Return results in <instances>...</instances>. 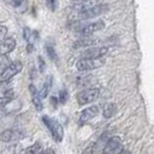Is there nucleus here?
<instances>
[{
    "label": "nucleus",
    "mask_w": 154,
    "mask_h": 154,
    "mask_svg": "<svg viewBox=\"0 0 154 154\" xmlns=\"http://www.w3.org/2000/svg\"><path fill=\"white\" fill-rule=\"evenodd\" d=\"M40 152H42V145L39 143H36L32 146L26 148V151H23L21 154H39Z\"/></svg>",
    "instance_id": "15"
},
{
    "label": "nucleus",
    "mask_w": 154,
    "mask_h": 154,
    "mask_svg": "<svg viewBox=\"0 0 154 154\" xmlns=\"http://www.w3.org/2000/svg\"><path fill=\"white\" fill-rule=\"evenodd\" d=\"M105 26H106V23L101 20H99V21L92 22L89 24H84L81 28L76 29V31L78 33H81L83 37H86V36H92L93 33H96L98 31H101L103 29H105Z\"/></svg>",
    "instance_id": "6"
},
{
    "label": "nucleus",
    "mask_w": 154,
    "mask_h": 154,
    "mask_svg": "<svg viewBox=\"0 0 154 154\" xmlns=\"http://www.w3.org/2000/svg\"><path fill=\"white\" fill-rule=\"evenodd\" d=\"M94 149H96V145L93 143H91L89 146H86V147L84 148L82 154H94Z\"/></svg>",
    "instance_id": "21"
},
{
    "label": "nucleus",
    "mask_w": 154,
    "mask_h": 154,
    "mask_svg": "<svg viewBox=\"0 0 154 154\" xmlns=\"http://www.w3.org/2000/svg\"><path fill=\"white\" fill-rule=\"evenodd\" d=\"M20 153H22L21 152V146L17 145V144H15V145H11L9 147L4 149L1 154H20Z\"/></svg>",
    "instance_id": "18"
},
{
    "label": "nucleus",
    "mask_w": 154,
    "mask_h": 154,
    "mask_svg": "<svg viewBox=\"0 0 154 154\" xmlns=\"http://www.w3.org/2000/svg\"><path fill=\"white\" fill-rule=\"evenodd\" d=\"M93 82V76L91 75H86V76H79L77 78V84L79 86H86V85H90Z\"/></svg>",
    "instance_id": "16"
},
{
    "label": "nucleus",
    "mask_w": 154,
    "mask_h": 154,
    "mask_svg": "<svg viewBox=\"0 0 154 154\" xmlns=\"http://www.w3.org/2000/svg\"><path fill=\"white\" fill-rule=\"evenodd\" d=\"M117 154H131V153H130V151H127V149H122L121 152H119Z\"/></svg>",
    "instance_id": "28"
},
{
    "label": "nucleus",
    "mask_w": 154,
    "mask_h": 154,
    "mask_svg": "<svg viewBox=\"0 0 154 154\" xmlns=\"http://www.w3.org/2000/svg\"><path fill=\"white\" fill-rule=\"evenodd\" d=\"M38 62H39V68H40V71H44L45 69V62H44V60L42 57H39L38 58Z\"/></svg>",
    "instance_id": "25"
},
{
    "label": "nucleus",
    "mask_w": 154,
    "mask_h": 154,
    "mask_svg": "<svg viewBox=\"0 0 154 154\" xmlns=\"http://www.w3.org/2000/svg\"><path fill=\"white\" fill-rule=\"evenodd\" d=\"M46 2H47V6L50 7L51 11L55 9V0H46Z\"/></svg>",
    "instance_id": "24"
},
{
    "label": "nucleus",
    "mask_w": 154,
    "mask_h": 154,
    "mask_svg": "<svg viewBox=\"0 0 154 154\" xmlns=\"http://www.w3.org/2000/svg\"><path fill=\"white\" fill-rule=\"evenodd\" d=\"M43 122L45 123L47 129L51 131L52 137H53L54 140L58 141V143L62 140V138H63V128L58 121L53 120L48 116H43Z\"/></svg>",
    "instance_id": "4"
},
{
    "label": "nucleus",
    "mask_w": 154,
    "mask_h": 154,
    "mask_svg": "<svg viewBox=\"0 0 154 154\" xmlns=\"http://www.w3.org/2000/svg\"><path fill=\"white\" fill-rule=\"evenodd\" d=\"M122 149V139L117 136H114V137L109 138L108 141L106 143L101 154H117Z\"/></svg>",
    "instance_id": "8"
},
{
    "label": "nucleus",
    "mask_w": 154,
    "mask_h": 154,
    "mask_svg": "<svg viewBox=\"0 0 154 154\" xmlns=\"http://www.w3.org/2000/svg\"><path fill=\"white\" fill-rule=\"evenodd\" d=\"M22 138H23V132L21 130H16V129L5 130L0 135V140L4 143H13V141H17Z\"/></svg>",
    "instance_id": "10"
},
{
    "label": "nucleus",
    "mask_w": 154,
    "mask_h": 154,
    "mask_svg": "<svg viewBox=\"0 0 154 154\" xmlns=\"http://www.w3.org/2000/svg\"><path fill=\"white\" fill-rule=\"evenodd\" d=\"M108 53V47L105 46H93L89 47L82 53L81 59H100Z\"/></svg>",
    "instance_id": "7"
},
{
    "label": "nucleus",
    "mask_w": 154,
    "mask_h": 154,
    "mask_svg": "<svg viewBox=\"0 0 154 154\" xmlns=\"http://www.w3.org/2000/svg\"><path fill=\"white\" fill-rule=\"evenodd\" d=\"M100 43V39L91 37V36H86V37H82V38L77 39L74 43V48H89V47H93L97 46Z\"/></svg>",
    "instance_id": "11"
},
{
    "label": "nucleus",
    "mask_w": 154,
    "mask_h": 154,
    "mask_svg": "<svg viewBox=\"0 0 154 154\" xmlns=\"http://www.w3.org/2000/svg\"><path fill=\"white\" fill-rule=\"evenodd\" d=\"M51 84H52V78L50 77V78L46 81L45 83H44V86H43L42 91L39 92V96H40V98H42V99L47 97V94H48V91H50V89H51Z\"/></svg>",
    "instance_id": "17"
},
{
    "label": "nucleus",
    "mask_w": 154,
    "mask_h": 154,
    "mask_svg": "<svg viewBox=\"0 0 154 154\" xmlns=\"http://www.w3.org/2000/svg\"><path fill=\"white\" fill-rule=\"evenodd\" d=\"M67 99H68V92H67L66 90H62L61 92H60V96H59V100H60V103H66Z\"/></svg>",
    "instance_id": "23"
},
{
    "label": "nucleus",
    "mask_w": 154,
    "mask_h": 154,
    "mask_svg": "<svg viewBox=\"0 0 154 154\" xmlns=\"http://www.w3.org/2000/svg\"><path fill=\"white\" fill-rule=\"evenodd\" d=\"M13 98H14V94H13V92H12V91H11V92H6L4 96L0 97V107H2V106L7 105V103H9Z\"/></svg>",
    "instance_id": "19"
},
{
    "label": "nucleus",
    "mask_w": 154,
    "mask_h": 154,
    "mask_svg": "<svg viewBox=\"0 0 154 154\" xmlns=\"http://www.w3.org/2000/svg\"><path fill=\"white\" fill-rule=\"evenodd\" d=\"M46 53H47V55H48V58L51 59L52 61H57L58 60V54H57V52L54 50V47L52 45H46Z\"/></svg>",
    "instance_id": "20"
},
{
    "label": "nucleus",
    "mask_w": 154,
    "mask_h": 154,
    "mask_svg": "<svg viewBox=\"0 0 154 154\" xmlns=\"http://www.w3.org/2000/svg\"><path fill=\"white\" fill-rule=\"evenodd\" d=\"M39 154H55V152L51 148H48V149H45V151H42Z\"/></svg>",
    "instance_id": "26"
},
{
    "label": "nucleus",
    "mask_w": 154,
    "mask_h": 154,
    "mask_svg": "<svg viewBox=\"0 0 154 154\" xmlns=\"http://www.w3.org/2000/svg\"><path fill=\"white\" fill-rule=\"evenodd\" d=\"M29 90H30V93H31V99L32 103L35 105V107L37 110H42L43 109V103H42V98L39 96V92L37 91V89L35 88V85H30L29 86Z\"/></svg>",
    "instance_id": "13"
},
{
    "label": "nucleus",
    "mask_w": 154,
    "mask_h": 154,
    "mask_svg": "<svg viewBox=\"0 0 154 154\" xmlns=\"http://www.w3.org/2000/svg\"><path fill=\"white\" fill-rule=\"evenodd\" d=\"M109 11L108 4H98V5H93V6L89 7L84 11H81L77 14V17L79 20H89L97 17L99 15L107 13Z\"/></svg>",
    "instance_id": "1"
},
{
    "label": "nucleus",
    "mask_w": 154,
    "mask_h": 154,
    "mask_svg": "<svg viewBox=\"0 0 154 154\" xmlns=\"http://www.w3.org/2000/svg\"><path fill=\"white\" fill-rule=\"evenodd\" d=\"M71 2H75V4H82V2H85V1H89V0H70Z\"/></svg>",
    "instance_id": "27"
},
{
    "label": "nucleus",
    "mask_w": 154,
    "mask_h": 154,
    "mask_svg": "<svg viewBox=\"0 0 154 154\" xmlns=\"http://www.w3.org/2000/svg\"><path fill=\"white\" fill-rule=\"evenodd\" d=\"M22 68H23V64L21 61L12 62L0 74V83H5V82H8L9 79H12L15 75H17L20 71L22 70Z\"/></svg>",
    "instance_id": "5"
},
{
    "label": "nucleus",
    "mask_w": 154,
    "mask_h": 154,
    "mask_svg": "<svg viewBox=\"0 0 154 154\" xmlns=\"http://www.w3.org/2000/svg\"><path fill=\"white\" fill-rule=\"evenodd\" d=\"M99 113V107L98 106H91L82 110V113L79 114L78 117V124L83 125L85 123H88L89 121H91L93 117H96Z\"/></svg>",
    "instance_id": "9"
},
{
    "label": "nucleus",
    "mask_w": 154,
    "mask_h": 154,
    "mask_svg": "<svg viewBox=\"0 0 154 154\" xmlns=\"http://www.w3.org/2000/svg\"><path fill=\"white\" fill-rule=\"evenodd\" d=\"M16 46V40L13 37L5 38V40L0 44V57H5L13 51Z\"/></svg>",
    "instance_id": "12"
},
{
    "label": "nucleus",
    "mask_w": 154,
    "mask_h": 154,
    "mask_svg": "<svg viewBox=\"0 0 154 154\" xmlns=\"http://www.w3.org/2000/svg\"><path fill=\"white\" fill-rule=\"evenodd\" d=\"M99 94H100V90L98 88H88V89H84V90H82L81 92L77 93L76 96L77 103H78V105H81V106L91 103L98 99Z\"/></svg>",
    "instance_id": "2"
},
{
    "label": "nucleus",
    "mask_w": 154,
    "mask_h": 154,
    "mask_svg": "<svg viewBox=\"0 0 154 154\" xmlns=\"http://www.w3.org/2000/svg\"><path fill=\"white\" fill-rule=\"evenodd\" d=\"M115 112H116L115 105H114V103H108L103 106V117H106V119H110L112 116L115 114Z\"/></svg>",
    "instance_id": "14"
},
{
    "label": "nucleus",
    "mask_w": 154,
    "mask_h": 154,
    "mask_svg": "<svg viewBox=\"0 0 154 154\" xmlns=\"http://www.w3.org/2000/svg\"><path fill=\"white\" fill-rule=\"evenodd\" d=\"M7 35V26H0V44L5 40Z\"/></svg>",
    "instance_id": "22"
},
{
    "label": "nucleus",
    "mask_w": 154,
    "mask_h": 154,
    "mask_svg": "<svg viewBox=\"0 0 154 154\" xmlns=\"http://www.w3.org/2000/svg\"><path fill=\"white\" fill-rule=\"evenodd\" d=\"M106 62V60L103 58L100 59H81L78 60L76 63L77 70L79 71H90L94 70L98 68H101Z\"/></svg>",
    "instance_id": "3"
}]
</instances>
